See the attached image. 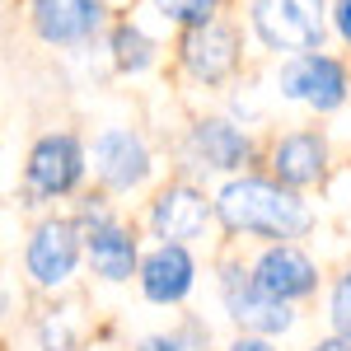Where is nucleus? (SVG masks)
<instances>
[{
  "mask_svg": "<svg viewBox=\"0 0 351 351\" xmlns=\"http://www.w3.org/2000/svg\"><path fill=\"white\" fill-rule=\"evenodd\" d=\"M314 263L300 253V248H267L263 258H258V267H253V281H258V291H267L271 300H295V295H309L314 291Z\"/></svg>",
  "mask_w": 351,
  "mask_h": 351,
  "instance_id": "7",
  "label": "nucleus"
},
{
  "mask_svg": "<svg viewBox=\"0 0 351 351\" xmlns=\"http://www.w3.org/2000/svg\"><path fill=\"white\" fill-rule=\"evenodd\" d=\"M94 164L108 188H136L150 173V155L132 132H104L94 141Z\"/></svg>",
  "mask_w": 351,
  "mask_h": 351,
  "instance_id": "9",
  "label": "nucleus"
},
{
  "mask_svg": "<svg viewBox=\"0 0 351 351\" xmlns=\"http://www.w3.org/2000/svg\"><path fill=\"white\" fill-rule=\"evenodd\" d=\"M112 52H117L122 71H145L150 66V38L141 28H117L112 33Z\"/></svg>",
  "mask_w": 351,
  "mask_h": 351,
  "instance_id": "16",
  "label": "nucleus"
},
{
  "mask_svg": "<svg viewBox=\"0 0 351 351\" xmlns=\"http://www.w3.org/2000/svg\"><path fill=\"white\" fill-rule=\"evenodd\" d=\"M314 351H351V337H328V342H319Z\"/></svg>",
  "mask_w": 351,
  "mask_h": 351,
  "instance_id": "22",
  "label": "nucleus"
},
{
  "mask_svg": "<svg viewBox=\"0 0 351 351\" xmlns=\"http://www.w3.org/2000/svg\"><path fill=\"white\" fill-rule=\"evenodd\" d=\"M84 173V155L75 136H43L28 155V188L38 197H61L80 183Z\"/></svg>",
  "mask_w": 351,
  "mask_h": 351,
  "instance_id": "4",
  "label": "nucleus"
},
{
  "mask_svg": "<svg viewBox=\"0 0 351 351\" xmlns=\"http://www.w3.org/2000/svg\"><path fill=\"white\" fill-rule=\"evenodd\" d=\"M141 351H197V332H178V337H150Z\"/></svg>",
  "mask_w": 351,
  "mask_h": 351,
  "instance_id": "19",
  "label": "nucleus"
},
{
  "mask_svg": "<svg viewBox=\"0 0 351 351\" xmlns=\"http://www.w3.org/2000/svg\"><path fill=\"white\" fill-rule=\"evenodd\" d=\"M150 225L160 230L164 239H192V234L206 225V197H197L192 188H169L160 202H155Z\"/></svg>",
  "mask_w": 351,
  "mask_h": 351,
  "instance_id": "14",
  "label": "nucleus"
},
{
  "mask_svg": "<svg viewBox=\"0 0 351 351\" xmlns=\"http://www.w3.org/2000/svg\"><path fill=\"white\" fill-rule=\"evenodd\" d=\"M220 220L230 230L271 234V239H291L300 230H309L304 202L281 192L276 183H263V178H239V183H230L220 192Z\"/></svg>",
  "mask_w": 351,
  "mask_h": 351,
  "instance_id": "1",
  "label": "nucleus"
},
{
  "mask_svg": "<svg viewBox=\"0 0 351 351\" xmlns=\"http://www.w3.org/2000/svg\"><path fill=\"white\" fill-rule=\"evenodd\" d=\"M169 19H178V24H211V14H216V0H155Z\"/></svg>",
  "mask_w": 351,
  "mask_h": 351,
  "instance_id": "17",
  "label": "nucleus"
},
{
  "mask_svg": "<svg viewBox=\"0 0 351 351\" xmlns=\"http://www.w3.org/2000/svg\"><path fill=\"white\" fill-rule=\"evenodd\" d=\"M183 56H188L192 75H202V80H225L230 71H234V61H239V43H234V33L225 24H202L192 33L188 43H183Z\"/></svg>",
  "mask_w": 351,
  "mask_h": 351,
  "instance_id": "11",
  "label": "nucleus"
},
{
  "mask_svg": "<svg viewBox=\"0 0 351 351\" xmlns=\"http://www.w3.org/2000/svg\"><path fill=\"white\" fill-rule=\"evenodd\" d=\"M225 304L253 332H286V328L295 324V314L286 309V300H271L267 291H258V281H243L239 271L225 276Z\"/></svg>",
  "mask_w": 351,
  "mask_h": 351,
  "instance_id": "6",
  "label": "nucleus"
},
{
  "mask_svg": "<svg viewBox=\"0 0 351 351\" xmlns=\"http://www.w3.org/2000/svg\"><path fill=\"white\" fill-rule=\"evenodd\" d=\"M253 28L267 47L314 52L324 43V0H253Z\"/></svg>",
  "mask_w": 351,
  "mask_h": 351,
  "instance_id": "2",
  "label": "nucleus"
},
{
  "mask_svg": "<svg viewBox=\"0 0 351 351\" xmlns=\"http://www.w3.org/2000/svg\"><path fill=\"white\" fill-rule=\"evenodd\" d=\"M332 19H337V33L351 43V0H337V10H332Z\"/></svg>",
  "mask_w": 351,
  "mask_h": 351,
  "instance_id": "20",
  "label": "nucleus"
},
{
  "mask_svg": "<svg viewBox=\"0 0 351 351\" xmlns=\"http://www.w3.org/2000/svg\"><path fill=\"white\" fill-rule=\"evenodd\" d=\"M192 155L202 164H211V169H234V164L248 155V136H243L239 127L211 117V122H202V127L192 132Z\"/></svg>",
  "mask_w": 351,
  "mask_h": 351,
  "instance_id": "15",
  "label": "nucleus"
},
{
  "mask_svg": "<svg viewBox=\"0 0 351 351\" xmlns=\"http://www.w3.org/2000/svg\"><path fill=\"white\" fill-rule=\"evenodd\" d=\"M89 220H94V230H89V263H94V271L108 276V281H127L132 267H136V243L108 216H94L89 211Z\"/></svg>",
  "mask_w": 351,
  "mask_h": 351,
  "instance_id": "12",
  "label": "nucleus"
},
{
  "mask_svg": "<svg viewBox=\"0 0 351 351\" xmlns=\"http://www.w3.org/2000/svg\"><path fill=\"white\" fill-rule=\"evenodd\" d=\"M281 94H291L300 104L328 112V108H337V104L347 99V75H342V66H337L332 56L304 52L281 71Z\"/></svg>",
  "mask_w": 351,
  "mask_h": 351,
  "instance_id": "3",
  "label": "nucleus"
},
{
  "mask_svg": "<svg viewBox=\"0 0 351 351\" xmlns=\"http://www.w3.org/2000/svg\"><path fill=\"white\" fill-rule=\"evenodd\" d=\"M324 136L314 132H295L286 136L281 145H276V155H271V164H276V178L286 183V188H304V183H319V173H324Z\"/></svg>",
  "mask_w": 351,
  "mask_h": 351,
  "instance_id": "13",
  "label": "nucleus"
},
{
  "mask_svg": "<svg viewBox=\"0 0 351 351\" xmlns=\"http://www.w3.org/2000/svg\"><path fill=\"white\" fill-rule=\"evenodd\" d=\"M141 286H145V295L155 300V304H173V300H183L192 291V258L183 243H160L150 258H145V267H141Z\"/></svg>",
  "mask_w": 351,
  "mask_h": 351,
  "instance_id": "10",
  "label": "nucleus"
},
{
  "mask_svg": "<svg viewBox=\"0 0 351 351\" xmlns=\"http://www.w3.org/2000/svg\"><path fill=\"white\" fill-rule=\"evenodd\" d=\"M75 258H80V234L71 220H47L38 225V234L28 239V276L38 286H61L71 271H75Z\"/></svg>",
  "mask_w": 351,
  "mask_h": 351,
  "instance_id": "5",
  "label": "nucleus"
},
{
  "mask_svg": "<svg viewBox=\"0 0 351 351\" xmlns=\"http://www.w3.org/2000/svg\"><path fill=\"white\" fill-rule=\"evenodd\" d=\"M104 19L99 0H33V24L47 43H84Z\"/></svg>",
  "mask_w": 351,
  "mask_h": 351,
  "instance_id": "8",
  "label": "nucleus"
},
{
  "mask_svg": "<svg viewBox=\"0 0 351 351\" xmlns=\"http://www.w3.org/2000/svg\"><path fill=\"white\" fill-rule=\"evenodd\" d=\"M230 351H271V347L263 342V337H243V342H234Z\"/></svg>",
  "mask_w": 351,
  "mask_h": 351,
  "instance_id": "21",
  "label": "nucleus"
},
{
  "mask_svg": "<svg viewBox=\"0 0 351 351\" xmlns=\"http://www.w3.org/2000/svg\"><path fill=\"white\" fill-rule=\"evenodd\" d=\"M332 324L342 337H351V271L337 281V291H332Z\"/></svg>",
  "mask_w": 351,
  "mask_h": 351,
  "instance_id": "18",
  "label": "nucleus"
}]
</instances>
